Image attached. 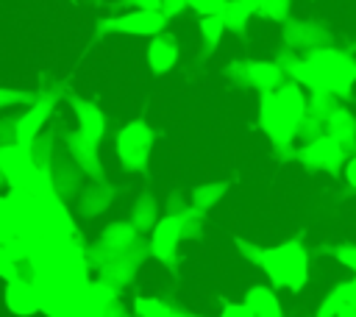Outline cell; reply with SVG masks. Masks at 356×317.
<instances>
[{"label": "cell", "mask_w": 356, "mask_h": 317, "mask_svg": "<svg viewBox=\"0 0 356 317\" xmlns=\"http://www.w3.org/2000/svg\"><path fill=\"white\" fill-rule=\"evenodd\" d=\"M275 64L284 75H289V81L306 86L314 95H331L337 100H345L356 86V58L328 44L314 47L306 56H298L284 47Z\"/></svg>", "instance_id": "obj_1"}, {"label": "cell", "mask_w": 356, "mask_h": 317, "mask_svg": "<svg viewBox=\"0 0 356 317\" xmlns=\"http://www.w3.org/2000/svg\"><path fill=\"white\" fill-rule=\"evenodd\" d=\"M306 108H309V97H306L303 86H298L295 81H284L278 89L261 95L259 128L273 142L275 156L292 153V158H295L292 142L298 139V128H300V120L306 117Z\"/></svg>", "instance_id": "obj_2"}, {"label": "cell", "mask_w": 356, "mask_h": 317, "mask_svg": "<svg viewBox=\"0 0 356 317\" xmlns=\"http://www.w3.org/2000/svg\"><path fill=\"white\" fill-rule=\"evenodd\" d=\"M259 267L267 273L273 286H281L289 292H300L309 281V253L295 239L273 245V247H261Z\"/></svg>", "instance_id": "obj_3"}, {"label": "cell", "mask_w": 356, "mask_h": 317, "mask_svg": "<svg viewBox=\"0 0 356 317\" xmlns=\"http://www.w3.org/2000/svg\"><path fill=\"white\" fill-rule=\"evenodd\" d=\"M153 142L156 133L145 120H131L125 122L117 136H114V153L122 164V170L145 175L150 167V153H153Z\"/></svg>", "instance_id": "obj_4"}, {"label": "cell", "mask_w": 356, "mask_h": 317, "mask_svg": "<svg viewBox=\"0 0 356 317\" xmlns=\"http://www.w3.org/2000/svg\"><path fill=\"white\" fill-rule=\"evenodd\" d=\"M225 75L234 81V83H242V86H250V89H259L261 95L264 92H273L284 83V72L278 64L273 61H234L231 67H225Z\"/></svg>", "instance_id": "obj_5"}, {"label": "cell", "mask_w": 356, "mask_h": 317, "mask_svg": "<svg viewBox=\"0 0 356 317\" xmlns=\"http://www.w3.org/2000/svg\"><path fill=\"white\" fill-rule=\"evenodd\" d=\"M167 28L159 11H122L100 22V33H128V36H156Z\"/></svg>", "instance_id": "obj_6"}, {"label": "cell", "mask_w": 356, "mask_h": 317, "mask_svg": "<svg viewBox=\"0 0 356 317\" xmlns=\"http://www.w3.org/2000/svg\"><path fill=\"white\" fill-rule=\"evenodd\" d=\"M345 147L331 139L328 133L312 139V142H303L298 150H295V161L306 164V167H314V170H325V172H339L342 164H345Z\"/></svg>", "instance_id": "obj_7"}, {"label": "cell", "mask_w": 356, "mask_h": 317, "mask_svg": "<svg viewBox=\"0 0 356 317\" xmlns=\"http://www.w3.org/2000/svg\"><path fill=\"white\" fill-rule=\"evenodd\" d=\"M184 239V228H181V217L178 214H164L156 220L153 231H150V253L164 261V264H175L178 256V245Z\"/></svg>", "instance_id": "obj_8"}, {"label": "cell", "mask_w": 356, "mask_h": 317, "mask_svg": "<svg viewBox=\"0 0 356 317\" xmlns=\"http://www.w3.org/2000/svg\"><path fill=\"white\" fill-rule=\"evenodd\" d=\"M53 108H56V106H50L47 100H39V97L33 95V103H31L22 114L14 117V142L28 150V147L33 145V139L42 133L44 122L50 120Z\"/></svg>", "instance_id": "obj_9"}, {"label": "cell", "mask_w": 356, "mask_h": 317, "mask_svg": "<svg viewBox=\"0 0 356 317\" xmlns=\"http://www.w3.org/2000/svg\"><path fill=\"white\" fill-rule=\"evenodd\" d=\"M331 42V33L312 19H292L284 22V47L298 53V50H314V47H325Z\"/></svg>", "instance_id": "obj_10"}, {"label": "cell", "mask_w": 356, "mask_h": 317, "mask_svg": "<svg viewBox=\"0 0 356 317\" xmlns=\"http://www.w3.org/2000/svg\"><path fill=\"white\" fill-rule=\"evenodd\" d=\"M72 114L78 120V133L89 142V145H100V139L106 136V117L103 111L92 103V100H83V97H72Z\"/></svg>", "instance_id": "obj_11"}, {"label": "cell", "mask_w": 356, "mask_h": 317, "mask_svg": "<svg viewBox=\"0 0 356 317\" xmlns=\"http://www.w3.org/2000/svg\"><path fill=\"white\" fill-rule=\"evenodd\" d=\"M64 145H67L70 161H72L81 172H86L92 181H95V178H103V164H100V156H97V147H95V145H89L78 131H70L67 139H64Z\"/></svg>", "instance_id": "obj_12"}, {"label": "cell", "mask_w": 356, "mask_h": 317, "mask_svg": "<svg viewBox=\"0 0 356 317\" xmlns=\"http://www.w3.org/2000/svg\"><path fill=\"white\" fill-rule=\"evenodd\" d=\"M147 64L156 75H164L170 72L175 64H178V39L172 33H156L150 36L147 42Z\"/></svg>", "instance_id": "obj_13"}, {"label": "cell", "mask_w": 356, "mask_h": 317, "mask_svg": "<svg viewBox=\"0 0 356 317\" xmlns=\"http://www.w3.org/2000/svg\"><path fill=\"white\" fill-rule=\"evenodd\" d=\"M6 309L17 317H31L39 311V303H36V292H33V284L25 281V278H11L6 281Z\"/></svg>", "instance_id": "obj_14"}, {"label": "cell", "mask_w": 356, "mask_h": 317, "mask_svg": "<svg viewBox=\"0 0 356 317\" xmlns=\"http://www.w3.org/2000/svg\"><path fill=\"white\" fill-rule=\"evenodd\" d=\"M325 133L331 139H337L348 156L356 153V117L350 114V108H345L342 103L325 117Z\"/></svg>", "instance_id": "obj_15"}, {"label": "cell", "mask_w": 356, "mask_h": 317, "mask_svg": "<svg viewBox=\"0 0 356 317\" xmlns=\"http://www.w3.org/2000/svg\"><path fill=\"white\" fill-rule=\"evenodd\" d=\"M245 306H248V311L253 314V317H284V311H281V300H278V295L270 289V286H250L248 292H245V300H242Z\"/></svg>", "instance_id": "obj_16"}, {"label": "cell", "mask_w": 356, "mask_h": 317, "mask_svg": "<svg viewBox=\"0 0 356 317\" xmlns=\"http://www.w3.org/2000/svg\"><path fill=\"white\" fill-rule=\"evenodd\" d=\"M256 11H259V0H225V8L220 17L225 22V31L242 33Z\"/></svg>", "instance_id": "obj_17"}, {"label": "cell", "mask_w": 356, "mask_h": 317, "mask_svg": "<svg viewBox=\"0 0 356 317\" xmlns=\"http://www.w3.org/2000/svg\"><path fill=\"white\" fill-rule=\"evenodd\" d=\"M197 31H200V39H203V56H211L225 33V22L220 14H203L197 19Z\"/></svg>", "instance_id": "obj_18"}, {"label": "cell", "mask_w": 356, "mask_h": 317, "mask_svg": "<svg viewBox=\"0 0 356 317\" xmlns=\"http://www.w3.org/2000/svg\"><path fill=\"white\" fill-rule=\"evenodd\" d=\"M225 189H228V184H222V181H211V184H200V186H195L192 189V206L197 209V211H209L211 206H217L220 203V197L225 195Z\"/></svg>", "instance_id": "obj_19"}, {"label": "cell", "mask_w": 356, "mask_h": 317, "mask_svg": "<svg viewBox=\"0 0 356 317\" xmlns=\"http://www.w3.org/2000/svg\"><path fill=\"white\" fill-rule=\"evenodd\" d=\"M345 306H350V303H348V281L337 284V286L323 298V303H320V309H317V317H337Z\"/></svg>", "instance_id": "obj_20"}, {"label": "cell", "mask_w": 356, "mask_h": 317, "mask_svg": "<svg viewBox=\"0 0 356 317\" xmlns=\"http://www.w3.org/2000/svg\"><path fill=\"white\" fill-rule=\"evenodd\" d=\"M128 222H131L136 231H147V228H153V225H156V200H153L150 195H142L139 203L134 206V214H131Z\"/></svg>", "instance_id": "obj_21"}, {"label": "cell", "mask_w": 356, "mask_h": 317, "mask_svg": "<svg viewBox=\"0 0 356 317\" xmlns=\"http://www.w3.org/2000/svg\"><path fill=\"white\" fill-rule=\"evenodd\" d=\"M289 8H292V0H259V17L264 19H273V22H289Z\"/></svg>", "instance_id": "obj_22"}, {"label": "cell", "mask_w": 356, "mask_h": 317, "mask_svg": "<svg viewBox=\"0 0 356 317\" xmlns=\"http://www.w3.org/2000/svg\"><path fill=\"white\" fill-rule=\"evenodd\" d=\"M134 311H136V317H175V311L159 298H136Z\"/></svg>", "instance_id": "obj_23"}, {"label": "cell", "mask_w": 356, "mask_h": 317, "mask_svg": "<svg viewBox=\"0 0 356 317\" xmlns=\"http://www.w3.org/2000/svg\"><path fill=\"white\" fill-rule=\"evenodd\" d=\"M31 103H33V95H31V92H19V89L0 86V111H3V108H14V106H31Z\"/></svg>", "instance_id": "obj_24"}, {"label": "cell", "mask_w": 356, "mask_h": 317, "mask_svg": "<svg viewBox=\"0 0 356 317\" xmlns=\"http://www.w3.org/2000/svg\"><path fill=\"white\" fill-rule=\"evenodd\" d=\"M186 8L197 11L200 17H203V14H222L225 0H186Z\"/></svg>", "instance_id": "obj_25"}, {"label": "cell", "mask_w": 356, "mask_h": 317, "mask_svg": "<svg viewBox=\"0 0 356 317\" xmlns=\"http://www.w3.org/2000/svg\"><path fill=\"white\" fill-rule=\"evenodd\" d=\"M186 11V0H161L159 3V14L170 22V19H175V17H181Z\"/></svg>", "instance_id": "obj_26"}, {"label": "cell", "mask_w": 356, "mask_h": 317, "mask_svg": "<svg viewBox=\"0 0 356 317\" xmlns=\"http://www.w3.org/2000/svg\"><path fill=\"white\" fill-rule=\"evenodd\" d=\"M334 256H337V261H339V264H345L348 270H353V273H356V245H342V247H337V250H334Z\"/></svg>", "instance_id": "obj_27"}, {"label": "cell", "mask_w": 356, "mask_h": 317, "mask_svg": "<svg viewBox=\"0 0 356 317\" xmlns=\"http://www.w3.org/2000/svg\"><path fill=\"white\" fill-rule=\"evenodd\" d=\"M159 3L161 0H117V6L128 11H159Z\"/></svg>", "instance_id": "obj_28"}, {"label": "cell", "mask_w": 356, "mask_h": 317, "mask_svg": "<svg viewBox=\"0 0 356 317\" xmlns=\"http://www.w3.org/2000/svg\"><path fill=\"white\" fill-rule=\"evenodd\" d=\"M220 317H253V314L248 311L245 303H225L222 311H220Z\"/></svg>", "instance_id": "obj_29"}, {"label": "cell", "mask_w": 356, "mask_h": 317, "mask_svg": "<svg viewBox=\"0 0 356 317\" xmlns=\"http://www.w3.org/2000/svg\"><path fill=\"white\" fill-rule=\"evenodd\" d=\"M236 247L245 253V259H250V261H256L259 264V253H261V247H253L250 242H245V239H236Z\"/></svg>", "instance_id": "obj_30"}, {"label": "cell", "mask_w": 356, "mask_h": 317, "mask_svg": "<svg viewBox=\"0 0 356 317\" xmlns=\"http://www.w3.org/2000/svg\"><path fill=\"white\" fill-rule=\"evenodd\" d=\"M345 181L356 189V153L348 158V164H345Z\"/></svg>", "instance_id": "obj_31"}, {"label": "cell", "mask_w": 356, "mask_h": 317, "mask_svg": "<svg viewBox=\"0 0 356 317\" xmlns=\"http://www.w3.org/2000/svg\"><path fill=\"white\" fill-rule=\"evenodd\" d=\"M348 303L356 309V278H350V281H348Z\"/></svg>", "instance_id": "obj_32"}, {"label": "cell", "mask_w": 356, "mask_h": 317, "mask_svg": "<svg viewBox=\"0 0 356 317\" xmlns=\"http://www.w3.org/2000/svg\"><path fill=\"white\" fill-rule=\"evenodd\" d=\"M337 317H356V309H353V306H345V309H342Z\"/></svg>", "instance_id": "obj_33"}, {"label": "cell", "mask_w": 356, "mask_h": 317, "mask_svg": "<svg viewBox=\"0 0 356 317\" xmlns=\"http://www.w3.org/2000/svg\"><path fill=\"white\" fill-rule=\"evenodd\" d=\"M3 184H6V178H3V172H0V186H3Z\"/></svg>", "instance_id": "obj_34"}, {"label": "cell", "mask_w": 356, "mask_h": 317, "mask_svg": "<svg viewBox=\"0 0 356 317\" xmlns=\"http://www.w3.org/2000/svg\"><path fill=\"white\" fill-rule=\"evenodd\" d=\"M175 317H192V314H175Z\"/></svg>", "instance_id": "obj_35"}, {"label": "cell", "mask_w": 356, "mask_h": 317, "mask_svg": "<svg viewBox=\"0 0 356 317\" xmlns=\"http://www.w3.org/2000/svg\"><path fill=\"white\" fill-rule=\"evenodd\" d=\"M122 317H125V314H122Z\"/></svg>", "instance_id": "obj_36"}]
</instances>
